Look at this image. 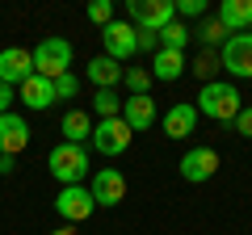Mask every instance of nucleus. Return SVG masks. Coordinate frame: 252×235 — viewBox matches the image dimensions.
Listing matches in <instances>:
<instances>
[{"mask_svg": "<svg viewBox=\"0 0 252 235\" xmlns=\"http://www.w3.org/2000/svg\"><path fill=\"white\" fill-rule=\"evenodd\" d=\"M122 122H126L130 130L156 126V101H152V97H126V101H122Z\"/></svg>", "mask_w": 252, "mask_h": 235, "instance_id": "nucleus-16", "label": "nucleus"}, {"mask_svg": "<svg viewBox=\"0 0 252 235\" xmlns=\"http://www.w3.org/2000/svg\"><path fill=\"white\" fill-rule=\"evenodd\" d=\"M101 46H105V55L114 63H130L139 55V29L130 26V21H109V26L101 29Z\"/></svg>", "mask_w": 252, "mask_h": 235, "instance_id": "nucleus-5", "label": "nucleus"}, {"mask_svg": "<svg viewBox=\"0 0 252 235\" xmlns=\"http://www.w3.org/2000/svg\"><path fill=\"white\" fill-rule=\"evenodd\" d=\"M89 193L97 206H118V202H126V176L118 168H101V172H93Z\"/></svg>", "mask_w": 252, "mask_h": 235, "instance_id": "nucleus-11", "label": "nucleus"}, {"mask_svg": "<svg viewBox=\"0 0 252 235\" xmlns=\"http://www.w3.org/2000/svg\"><path fill=\"white\" fill-rule=\"evenodd\" d=\"M139 51L156 55V51H160V34H152V29H139Z\"/></svg>", "mask_w": 252, "mask_h": 235, "instance_id": "nucleus-28", "label": "nucleus"}, {"mask_svg": "<svg viewBox=\"0 0 252 235\" xmlns=\"http://www.w3.org/2000/svg\"><path fill=\"white\" fill-rule=\"evenodd\" d=\"M93 126H97V122H93L89 114H84V109H67V114H63V143H80L84 147V139H93Z\"/></svg>", "mask_w": 252, "mask_h": 235, "instance_id": "nucleus-19", "label": "nucleus"}, {"mask_svg": "<svg viewBox=\"0 0 252 235\" xmlns=\"http://www.w3.org/2000/svg\"><path fill=\"white\" fill-rule=\"evenodd\" d=\"M219 63L235 76V80H252V34H231L219 51Z\"/></svg>", "mask_w": 252, "mask_h": 235, "instance_id": "nucleus-7", "label": "nucleus"}, {"mask_svg": "<svg viewBox=\"0 0 252 235\" xmlns=\"http://www.w3.org/2000/svg\"><path fill=\"white\" fill-rule=\"evenodd\" d=\"M219 67H223V63H219V55H210V51H206V55H202V59H198V63H193V72H198L202 80L210 84V76H215Z\"/></svg>", "mask_w": 252, "mask_h": 235, "instance_id": "nucleus-26", "label": "nucleus"}, {"mask_svg": "<svg viewBox=\"0 0 252 235\" xmlns=\"http://www.w3.org/2000/svg\"><path fill=\"white\" fill-rule=\"evenodd\" d=\"M185 76V55L181 51H156L152 55V80H164V84H172V80H181Z\"/></svg>", "mask_w": 252, "mask_h": 235, "instance_id": "nucleus-17", "label": "nucleus"}, {"mask_svg": "<svg viewBox=\"0 0 252 235\" xmlns=\"http://www.w3.org/2000/svg\"><path fill=\"white\" fill-rule=\"evenodd\" d=\"M9 105H13V88L0 80V114H9Z\"/></svg>", "mask_w": 252, "mask_h": 235, "instance_id": "nucleus-30", "label": "nucleus"}, {"mask_svg": "<svg viewBox=\"0 0 252 235\" xmlns=\"http://www.w3.org/2000/svg\"><path fill=\"white\" fill-rule=\"evenodd\" d=\"M235 130H240L244 139H252V105L240 109V118H235Z\"/></svg>", "mask_w": 252, "mask_h": 235, "instance_id": "nucleus-29", "label": "nucleus"}, {"mask_svg": "<svg viewBox=\"0 0 252 235\" xmlns=\"http://www.w3.org/2000/svg\"><path fill=\"white\" fill-rule=\"evenodd\" d=\"M84 13H89V21H93V26H101V29L114 21V4H109V0H93Z\"/></svg>", "mask_w": 252, "mask_h": 235, "instance_id": "nucleus-23", "label": "nucleus"}, {"mask_svg": "<svg viewBox=\"0 0 252 235\" xmlns=\"http://www.w3.org/2000/svg\"><path fill=\"white\" fill-rule=\"evenodd\" d=\"M215 172H219V151L215 147H189V151L181 155V176H185L189 185H206Z\"/></svg>", "mask_w": 252, "mask_h": 235, "instance_id": "nucleus-8", "label": "nucleus"}, {"mask_svg": "<svg viewBox=\"0 0 252 235\" xmlns=\"http://www.w3.org/2000/svg\"><path fill=\"white\" fill-rule=\"evenodd\" d=\"M30 147V126L21 114H0V155H17Z\"/></svg>", "mask_w": 252, "mask_h": 235, "instance_id": "nucleus-12", "label": "nucleus"}, {"mask_svg": "<svg viewBox=\"0 0 252 235\" xmlns=\"http://www.w3.org/2000/svg\"><path fill=\"white\" fill-rule=\"evenodd\" d=\"M76 92H80V80H76V76L72 72H67V76H59V80H55V101H67V97H76Z\"/></svg>", "mask_w": 252, "mask_h": 235, "instance_id": "nucleus-25", "label": "nucleus"}, {"mask_svg": "<svg viewBox=\"0 0 252 235\" xmlns=\"http://www.w3.org/2000/svg\"><path fill=\"white\" fill-rule=\"evenodd\" d=\"M160 46H164V51H181V55H185V46H189V29L181 26V21H168V26L160 29Z\"/></svg>", "mask_w": 252, "mask_h": 235, "instance_id": "nucleus-20", "label": "nucleus"}, {"mask_svg": "<svg viewBox=\"0 0 252 235\" xmlns=\"http://www.w3.org/2000/svg\"><path fill=\"white\" fill-rule=\"evenodd\" d=\"M93 193L84 189V185H67V189H59V198H55V210H59V218H67V223H84V218L93 214Z\"/></svg>", "mask_w": 252, "mask_h": 235, "instance_id": "nucleus-10", "label": "nucleus"}, {"mask_svg": "<svg viewBox=\"0 0 252 235\" xmlns=\"http://www.w3.org/2000/svg\"><path fill=\"white\" fill-rule=\"evenodd\" d=\"M93 109H97L101 122H105V118H122V97H118L114 88H101L97 97H93Z\"/></svg>", "mask_w": 252, "mask_h": 235, "instance_id": "nucleus-21", "label": "nucleus"}, {"mask_svg": "<svg viewBox=\"0 0 252 235\" xmlns=\"http://www.w3.org/2000/svg\"><path fill=\"white\" fill-rule=\"evenodd\" d=\"M126 13H130L135 29H152V34H160L168 21H177V4L172 0H130Z\"/></svg>", "mask_w": 252, "mask_h": 235, "instance_id": "nucleus-4", "label": "nucleus"}, {"mask_svg": "<svg viewBox=\"0 0 252 235\" xmlns=\"http://www.w3.org/2000/svg\"><path fill=\"white\" fill-rule=\"evenodd\" d=\"M130 139H135V130L126 126L122 118H105V122L93 126V151H101V155H122L126 147H130Z\"/></svg>", "mask_w": 252, "mask_h": 235, "instance_id": "nucleus-6", "label": "nucleus"}, {"mask_svg": "<svg viewBox=\"0 0 252 235\" xmlns=\"http://www.w3.org/2000/svg\"><path fill=\"white\" fill-rule=\"evenodd\" d=\"M13 168H17V164H13V155H0V172H4V176H9Z\"/></svg>", "mask_w": 252, "mask_h": 235, "instance_id": "nucleus-31", "label": "nucleus"}, {"mask_svg": "<svg viewBox=\"0 0 252 235\" xmlns=\"http://www.w3.org/2000/svg\"><path fill=\"white\" fill-rule=\"evenodd\" d=\"M206 0H177V17H202Z\"/></svg>", "mask_w": 252, "mask_h": 235, "instance_id": "nucleus-27", "label": "nucleus"}, {"mask_svg": "<svg viewBox=\"0 0 252 235\" xmlns=\"http://www.w3.org/2000/svg\"><path fill=\"white\" fill-rule=\"evenodd\" d=\"M126 88H130V97H147V88H152V72H143V67H126Z\"/></svg>", "mask_w": 252, "mask_h": 235, "instance_id": "nucleus-22", "label": "nucleus"}, {"mask_svg": "<svg viewBox=\"0 0 252 235\" xmlns=\"http://www.w3.org/2000/svg\"><path fill=\"white\" fill-rule=\"evenodd\" d=\"M46 168H51V176L67 189V185H80L84 176H89V151H84L80 143H55L51 155H46Z\"/></svg>", "mask_w": 252, "mask_h": 235, "instance_id": "nucleus-2", "label": "nucleus"}, {"mask_svg": "<svg viewBox=\"0 0 252 235\" xmlns=\"http://www.w3.org/2000/svg\"><path fill=\"white\" fill-rule=\"evenodd\" d=\"M67 67H72V42L67 38H42L34 46V72L38 76L59 80V76H67Z\"/></svg>", "mask_w": 252, "mask_h": 235, "instance_id": "nucleus-3", "label": "nucleus"}, {"mask_svg": "<svg viewBox=\"0 0 252 235\" xmlns=\"http://www.w3.org/2000/svg\"><path fill=\"white\" fill-rule=\"evenodd\" d=\"M30 76H34V51H26V46H4L0 51V80L9 84H26Z\"/></svg>", "mask_w": 252, "mask_h": 235, "instance_id": "nucleus-9", "label": "nucleus"}, {"mask_svg": "<svg viewBox=\"0 0 252 235\" xmlns=\"http://www.w3.org/2000/svg\"><path fill=\"white\" fill-rule=\"evenodd\" d=\"M198 38H202V42H206V46H215V42H223V38H227V26H223V21H206V26H202L198 29Z\"/></svg>", "mask_w": 252, "mask_h": 235, "instance_id": "nucleus-24", "label": "nucleus"}, {"mask_svg": "<svg viewBox=\"0 0 252 235\" xmlns=\"http://www.w3.org/2000/svg\"><path fill=\"white\" fill-rule=\"evenodd\" d=\"M219 21L227 26V34H248L252 29V0H223L219 4Z\"/></svg>", "mask_w": 252, "mask_h": 235, "instance_id": "nucleus-14", "label": "nucleus"}, {"mask_svg": "<svg viewBox=\"0 0 252 235\" xmlns=\"http://www.w3.org/2000/svg\"><path fill=\"white\" fill-rule=\"evenodd\" d=\"M122 76H126V67L114 63L109 55H97V59L89 63V84H97V92H101V88H114V84H122Z\"/></svg>", "mask_w": 252, "mask_h": 235, "instance_id": "nucleus-18", "label": "nucleus"}, {"mask_svg": "<svg viewBox=\"0 0 252 235\" xmlns=\"http://www.w3.org/2000/svg\"><path fill=\"white\" fill-rule=\"evenodd\" d=\"M240 109H244V97H240V88H235V84H227V80H210L206 88L198 92V114H202V118H215V122H235V118H240Z\"/></svg>", "mask_w": 252, "mask_h": 235, "instance_id": "nucleus-1", "label": "nucleus"}, {"mask_svg": "<svg viewBox=\"0 0 252 235\" xmlns=\"http://www.w3.org/2000/svg\"><path fill=\"white\" fill-rule=\"evenodd\" d=\"M198 105H189V101H177V105L164 114V135L168 139H189L193 135V126H198Z\"/></svg>", "mask_w": 252, "mask_h": 235, "instance_id": "nucleus-13", "label": "nucleus"}, {"mask_svg": "<svg viewBox=\"0 0 252 235\" xmlns=\"http://www.w3.org/2000/svg\"><path fill=\"white\" fill-rule=\"evenodd\" d=\"M21 88V101H26V109H51L55 105V80H46V76H30L26 84H17Z\"/></svg>", "mask_w": 252, "mask_h": 235, "instance_id": "nucleus-15", "label": "nucleus"}, {"mask_svg": "<svg viewBox=\"0 0 252 235\" xmlns=\"http://www.w3.org/2000/svg\"><path fill=\"white\" fill-rule=\"evenodd\" d=\"M55 235H72V231H55Z\"/></svg>", "mask_w": 252, "mask_h": 235, "instance_id": "nucleus-32", "label": "nucleus"}]
</instances>
